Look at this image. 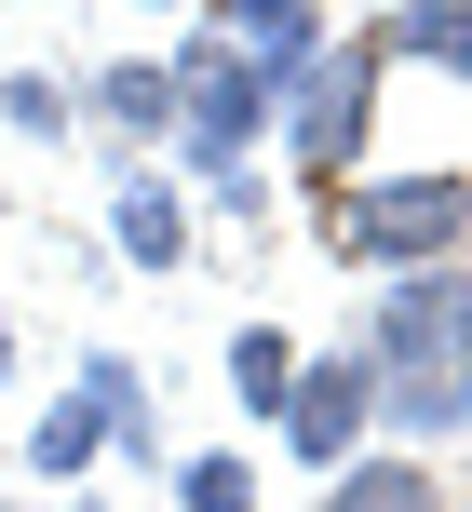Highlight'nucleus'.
I'll use <instances>...</instances> for the list:
<instances>
[{"instance_id":"obj_17","label":"nucleus","mask_w":472,"mask_h":512,"mask_svg":"<svg viewBox=\"0 0 472 512\" xmlns=\"http://www.w3.org/2000/svg\"><path fill=\"white\" fill-rule=\"evenodd\" d=\"M365 14H392V0H365Z\"/></svg>"},{"instance_id":"obj_12","label":"nucleus","mask_w":472,"mask_h":512,"mask_svg":"<svg viewBox=\"0 0 472 512\" xmlns=\"http://www.w3.org/2000/svg\"><path fill=\"white\" fill-rule=\"evenodd\" d=\"M95 445H108V418L81 405V391H68V405H41V418H27V472H41V486H68V472H95Z\"/></svg>"},{"instance_id":"obj_6","label":"nucleus","mask_w":472,"mask_h":512,"mask_svg":"<svg viewBox=\"0 0 472 512\" xmlns=\"http://www.w3.org/2000/svg\"><path fill=\"white\" fill-rule=\"evenodd\" d=\"M203 27L257 54V68H270V95H297V81L324 68V0H203Z\"/></svg>"},{"instance_id":"obj_5","label":"nucleus","mask_w":472,"mask_h":512,"mask_svg":"<svg viewBox=\"0 0 472 512\" xmlns=\"http://www.w3.org/2000/svg\"><path fill=\"white\" fill-rule=\"evenodd\" d=\"M284 459L297 472H338V459H365L378 445V364H365V337H338V351H311L297 364V391H284Z\"/></svg>"},{"instance_id":"obj_4","label":"nucleus","mask_w":472,"mask_h":512,"mask_svg":"<svg viewBox=\"0 0 472 512\" xmlns=\"http://www.w3.org/2000/svg\"><path fill=\"white\" fill-rule=\"evenodd\" d=\"M270 135L297 149V176H311V189L351 176V162L378 149V54H365V27H351V41H324V68L270 108Z\"/></svg>"},{"instance_id":"obj_1","label":"nucleus","mask_w":472,"mask_h":512,"mask_svg":"<svg viewBox=\"0 0 472 512\" xmlns=\"http://www.w3.org/2000/svg\"><path fill=\"white\" fill-rule=\"evenodd\" d=\"M311 230L351 270H432V256H472V176L459 162H351L311 189Z\"/></svg>"},{"instance_id":"obj_9","label":"nucleus","mask_w":472,"mask_h":512,"mask_svg":"<svg viewBox=\"0 0 472 512\" xmlns=\"http://www.w3.org/2000/svg\"><path fill=\"white\" fill-rule=\"evenodd\" d=\"M324 512H446V472L419 445H365V459L324 472Z\"/></svg>"},{"instance_id":"obj_8","label":"nucleus","mask_w":472,"mask_h":512,"mask_svg":"<svg viewBox=\"0 0 472 512\" xmlns=\"http://www.w3.org/2000/svg\"><path fill=\"white\" fill-rule=\"evenodd\" d=\"M378 68H419V81H472V0H392L365 27Z\"/></svg>"},{"instance_id":"obj_2","label":"nucleus","mask_w":472,"mask_h":512,"mask_svg":"<svg viewBox=\"0 0 472 512\" xmlns=\"http://www.w3.org/2000/svg\"><path fill=\"white\" fill-rule=\"evenodd\" d=\"M270 68L243 41H216V27H189V54H176V135H162V149H176V176H230V162H257V135H270Z\"/></svg>"},{"instance_id":"obj_3","label":"nucleus","mask_w":472,"mask_h":512,"mask_svg":"<svg viewBox=\"0 0 472 512\" xmlns=\"http://www.w3.org/2000/svg\"><path fill=\"white\" fill-rule=\"evenodd\" d=\"M365 364H378V378H472V256L378 270V297H365Z\"/></svg>"},{"instance_id":"obj_14","label":"nucleus","mask_w":472,"mask_h":512,"mask_svg":"<svg viewBox=\"0 0 472 512\" xmlns=\"http://www.w3.org/2000/svg\"><path fill=\"white\" fill-rule=\"evenodd\" d=\"M0 122H14L27 149H54V135L81 122V95H68V68H0Z\"/></svg>"},{"instance_id":"obj_10","label":"nucleus","mask_w":472,"mask_h":512,"mask_svg":"<svg viewBox=\"0 0 472 512\" xmlns=\"http://www.w3.org/2000/svg\"><path fill=\"white\" fill-rule=\"evenodd\" d=\"M81 122H108V135H176V54H108V68L81 81Z\"/></svg>"},{"instance_id":"obj_11","label":"nucleus","mask_w":472,"mask_h":512,"mask_svg":"<svg viewBox=\"0 0 472 512\" xmlns=\"http://www.w3.org/2000/svg\"><path fill=\"white\" fill-rule=\"evenodd\" d=\"M68 391H81V405L108 418V445H135V459L162 445V432H149V378H135L122 351H81V364H68Z\"/></svg>"},{"instance_id":"obj_16","label":"nucleus","mask_w":472,"mask_h":512,"mask_svg":"<svg viewBox=\"0 0 472 512\" xmlns=\"http://www.w3.org/2000/svg\"><path fill=\"white\" fill-rule=\"evenodd\" d=\"M0 378H14V310H0Z\"/></svg>"},{"instance_id":"obj_7","label":"nucleus","mask_w":472,"mask_h":512,"mask_svg":"<svg viewBox=\"0 0 472 512\" xmlns=\"http://www.w3.org/2000/svg\"><path fill=\"white\" fill-rule=\"evenodd\" d=\"M108 243H122V270H176L189 256V176L122 162V176H108Z\"/></svg>"},{"instance_id":"obj_15","label":"nucleus","mask_w":472,"mask_h":512,"mask_svg":"<svg viewBox=\"0 0 472 512\" xmlns=\"http://www.w3.org/2000/svg\"><path fill=\"white\" fill-rule=\"evenodd\" d=\"M176 512H257V459H230V445L176 459Z\"/></svg>"},{"instance_id":"obj_13","label":"nucleus","mask_w":472,"mask_h":512,"mask_svg":"<svg viewBox=\"0 0 472 512\" xmlns=\"http://www.w3.org/2000/svg\"><path fill=\"white\" fill-rule=\"evenodd\" d=\"M297 364H311V351H297L284 324H243V337H230V391H243V405H257V418H284Z\"/></svg>"}]
</instances>
